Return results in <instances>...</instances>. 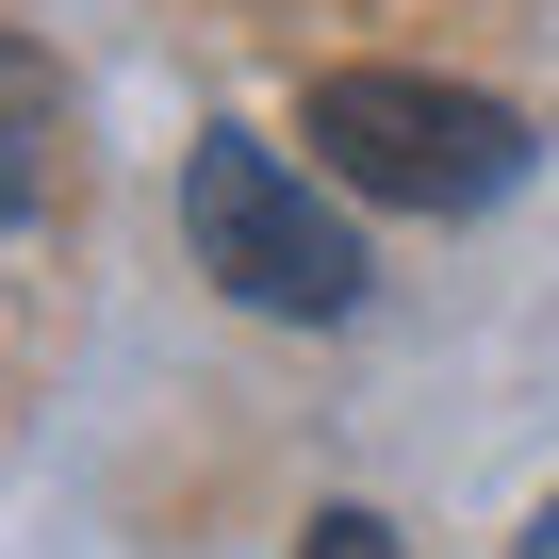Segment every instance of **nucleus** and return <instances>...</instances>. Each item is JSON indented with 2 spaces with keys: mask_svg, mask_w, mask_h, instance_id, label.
Returning <instances> with one entry per match:
<instances>
[{
  "mask_svg": "<svg viewBox=\"0 0 559 559\" xmlns=\"http://www.w3.org/2000/svg\"><path fill=\"white\" fill-rule=\"evenodd\" d=\"M297 132L346 198H395V214H477L526 181V116L477 83H428V67H313Z\"/></svg>",
  "mask_w": 559,
  "mask_h": 559,
  "instance_id": "obj_1",
  "label": "nucleus"
},
{
  "mask_svg": "<svg viewBox=\"0 0 559 559\" xmlns=\"http://www.w3.org/2000/svg\"><path fill=\"white\" fill-rule=\"evenodd\" d=\"M50 198H67V67L0 34V214H50Z\"/></svg>",
  "mask_w": 559,
  "mask_h": 559,
  "instance_id": "obj_3",
  "label": "nucleus"
},
{
  "mask_svg": "<svg viewBox=\"0 0 559 559\" xmlns=\"http://www.w3.org/2000/svg\"><path fill=\"white\" fill-rule=\"evenodd\" d=\"M181 230H198V263L230 280L247 313H297V330H346L362 313V230L280 165V148H247V132H214L198 165H181Z\"/></svg>",
  "mask_w": 559,
  "mask_h": 559,
  "instance_id": "obj_2",
  "label": "nucleus"
},
{
  "mask_svg": "<svg viewBox=\"0 0 559 559\" xmlns=\"http://www.w3.org/2000/svg\"><path fill=\"white\" fill-rule=\"evenodd\" d=\"M297 559H395V526H379V510H313V543H297Z\"/></svg>",
  "mask_w": 559,
  "mask_h": 559,
  "instance_id": "obj_4",
  "label": "nucleus"
}]
</instances>
